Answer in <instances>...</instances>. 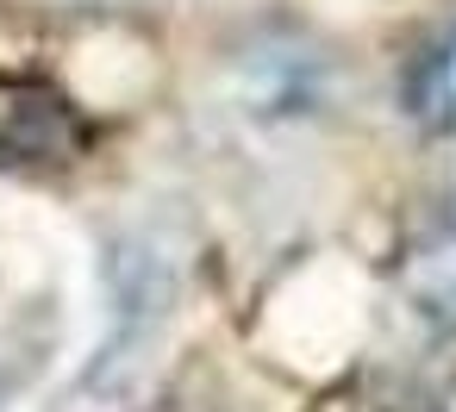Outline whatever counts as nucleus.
<instances>
[{
    "label": "nucleus",
    "instance_id": "obj_1",
    "mask_svg": "<svg viewBox=\"0 0 456 412\" xmlns=\"http://www.w3.org/2000/svg\"><path fill=\"white\" fill-rule=\"evenodd\" d=\"M169 312H175V263H169L157 244H126L119 263H113V337H107V350L94 356L82 393L126 400V393L138 387L144 362L157 356Z\"/></svg>",
    "mask_w": 456,
    "mask_h": 412
},
{
    "label": "nucleus",
    "instance_id": "obj_2",
    "mask_svg": "<svg viewBox=\"0 0 456 412\" xmlns=\"http://www.w3.org/2000/svg\"><path fill=\"white\" fill-rule=\"evenodd\" d=\"M406 107H412V119H425L431 132H450V125H456V38L437 44V51L412 69Z\"/></svg>",
    "mask_w": 456,
    "mask_h": 412
},
{
    "label": "nucleus",
    "instance_id": "obj_3",
    "mask_svg": "<svg viewBox=\"0 0 456 412\" xmlns=\"http://www.w3.org/2000/svg\"><path fill=\"white\" fill-rule=\"evenodd\" d=\"M412 300H419L431 319H456V244L419 256V269H412Z\"/></svg>",
    "mask_w": 456,
    "mask_h": 412
}]
</instances>
